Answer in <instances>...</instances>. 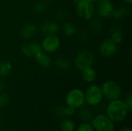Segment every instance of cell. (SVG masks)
<instances>
[{
    "instance_id": "cell-1",
    "label": "cell",
    "mask_w": 132,
    "mask_h": 131,
    "mask_svg": "<svg viewBox=\"0 0 132 131\" xmlns=\"http://www.w3.org/2000/svg\"><path fill=\"white\" fill-rule=\"evenodd\" d=\"M128 110L129 109L125 101L118 99L111 100L107 109L108 117L113 122L121 123L126 118Z\"/></svg>"
},
{
    "instance_id": "cell-2",
    "label": "cell",
    "mask_w": 132,
    "mask_h": 131,
    "mask_svg": "<svg viewBox=\"0 0 132 131\" xmlns=\"http://www.w3.org/2000/svg\"><path fill=\"white\" fill-rule=\"evenodd\" d=\"M102 93L109 100H114L119 99L121 95V86L114 81L108 80L102 85Z\"/></svg>"
},
{
    "instance_id": "cell-3",
    "label": "cell",
    "mask_w": 132,
    "mask_h": 131,
    "mask_svg": "<svg viewBox=\"0 0 132 131\" xmlns=\"http://www.w3.org/2000/svg\"><path fill=\"white\" fill-rule=\"evenodd\" d=\"M77 12L81 19H90L94 13V2L91 0H79L77 2Z\"/></svg>"
},
{
    "instance_id": "cell-4",
    "label": "cell",
    "mask_w": 132,
    "mask_h": 131,
    "mask_svg": "<svg viewBox=\"0 0 132 131\" xmlns=\"http://www.w3.org/2000/svg\"><path fill=\"white\" fill-rule=\"evenodd\" d=\"M91 126L97 131H113L114 128V122L108 116L103 114L93 118Z\"/></svg>"
},
{
    "instance_id": "cell-5",
    "label": "cell",
    "mask_w": 132,
    "mask_h": 131,
    "mask_svg": "<svg viewBox=\"0 0 132 131\" xmlns=\"http://www.w3.org/2000/svg\"><path fill=\"white\" fill-rule=\"evenodd\" d=\"M75 66L80 70L91 67L94 63V55L89 50H83L80 52L75 58Z\"/></svg>"
},
{
    "instance_id": "cell-6",
    "label": "cell",
    "mask_w": 132,
    "mask_h": 131,
    "mask_svg": "<svg viewBox=\"0 0 132 131\" xmlns=\"http://www.w3.org/2000/svg\"><path fill=\"white\" fill-rule=\"evenodd\" d=\"M84 93L79 89H73L70 90L66 97V103L67 106L72 107L75 109L80 107L84 103Z\"/></svg>"
},
{
    "instance_id": "cell-7",
    "label": "cell",
    "mask_w": 132,
    "mask_h": 131,
    "mask_svg": "<svg viewBox=\"0 0 132 131\" xmlns=\"http://www.w3.org/2000/svg\"><path fill=\"white\" fill-rule=\"evenodd\" d=\"M84 96L85 100L89 105L96 106L101 103L103 97V93L101 87L97 85H92L87 88Z\"/></svg>"
},
{
    "instance_id": "cell-8",
    "label": "cell",
    "mask_w": 132,
    "mask_h": 131,
    "mask_svg": "<svg viewBox=\"0 0 132 131\" xmlns=\"http://www.w3.org/2000/svg\"><path fill=\"white\" fill-rule=\"evenodd\" d=\"M60 46V39L55 36H46L42 42V49L45 53H55Z\"/></svg>"
},
{
    "instance_id": "cell-9",
    "label": "cell",
    "mask_w": 132,
    "mask_h": 131,
    "mask_svg": "<svg viewBox=\"0 0 132 131\" xmlns=\"http://www.w3.org/2000/svg\"><path fill=\"white\" fill-rule=\"evenodd\" d=\"M97 13L102 18H109L112 16L114 7L110 0H100L97 5Z\"/></svg>"
},
{
    "instance_id": "cell-10",
    "label": "cell",
    "mask_w": 132,
    "mask_h": 131,
    "mask_svg": "<svg viewBox=\"0 0 132 131\" xmlns=\"http://www.w3.org/2000/svg\"><path fill=\"white\" fill-rule=\"evenodd\" d=\"M118 50V44L111 39H105L100 46L99 51L102 56L109 58L114 56Z\"/></svg>"
},
{
    "instance_id": "cell-11",
    "label": "cell",
    "mask_w": 132,
    "mask_h": 131,
    "mask_svg": "<svg viewBox=\"0 0 132 131\" xmlns=\"http://www.w3.org/2000/svg\"><path fill=\"white\" fill-rule=\"evenodd\" d=\"M42 33L45 36H55L60 31V26L57 22L54 21H46L42 23L40 26Z\"/></svg>"
},
{
    "instance_id": "cell-12",
    "label": "cell",
    "mask_w": 132,
    "mask_h": 131,
    "mask_svg": "<svg viewBox=\"0 0 132 131\" xmlns=\"http://www.w3.org/2000/svg\"><path fill=\"white\" fill-rule=\"evenodd\" d=\"M41 50H42L41 46L39 43L34 42L26 43L22 47V53L29 58L34 57Z\"/></svg>"
},
{
    "instance_id": "cell-13",
    "label": "cell",
    "mask_w": 132,
    "mask_h": 131,
    "mask_svg": "<svg viewBox=\"0 0 132 131\" xmlns=\"http://www.w3.org/2000/svg\"><path fill=\"white\" fill-rule=\"evenodd\" d=\"M37 29L35 24H26L20 31V36L23 39H30L36 33Z\"/></svg>"
},
{
    "instance_id": "cell-14",
    "label": "cell",
    "mask_w": 132,
    "mask_h": 131,
    "mask_svg": "<svg viewBox=\"0 0 132 131\" xmlns=\"http://www.w3.org/2000/svg\"><path fill=\"white\" fill-rule=\"evenodd\" d=\"M34 59H36V61L43 67L47 69L51 65V58L50 56L46 54V53L43 52V50H41L40 52H39L35 56Z\"/></svg>"
},
{
    "instance_id": "cell-15",
    "label": "cell",
    "mask_w": 132,
    "mask_h": 131,
    "mask_svg": "<svg viewBox=\"0 0 132 131\" xmlns=\"http://www.w3.org/2000/svg\"><path fill=\"white\" fill-rule=\"evenodd\" d=\"M97 76V73L94 69L91 67H88L82 70V77L84 81L87 83H92Z\"/></svg>"
},
{
    "instance_id": "cell-16",
    "label": "cell",
    "mask_w": 132,
    "mask_h": 131,
    "mask_svg": "<svg viewBox=\"0 0 132 131\" xmlns=\"http://www.w3.org/2000/svg\"><path fill=\"white\" fill-rule=\"evenodd\" d=\"M12 70V65L9 61L0 62V76L6 77L10 75Z\"/></svg>"
},
{
    "instance_id": "cell-17",
    "label": "cell",
    "mask_w": 132,
    "mask_h": 131,
    "mask_svg": "<svg viewBox=\"0 0 132 131\" xmlns=\"http://www.w3.org/2000/svg\"><path fill=\"white\" fill-rule=\"evenodd\" d=\"M111 39L115 43H120L123 39V33L119 27H114L111 31Z\"/></svg>"
},
{
    "instance_id": "cell-18",
    "label": "cell",
    "mask_w": 132,
    "mask_h": 131,
    "mask_svg": "<svg viewBox=\"0 0 132 131\" xmlns=\"http://www.w3.org/2000/svg\"><path fill=\"white\" fill-rule=\"evenodd\" d=\"M63 30L65 35L68 36H72L77 33V27L74 24L70 22H67L63 25Z\"/></svg>"
},
{
    "instance_id": "cell-19",
    "label": "cell",
    "mask_w": 132,
    "mask_h": 131,
    "mask_svg": "<svg viewBox=\"0 0 132 131\" xmlns=\"http://www.w3.org/2000/svg\"><path fill=\"white\" fill-rule=\"evenodd\" d=\"M55 66L61 70H67L70 67V63L68 59L64 58H60L56 60Z\"/></svg>"
},
{
    "instance_id": "cell-20",
    "label": "cell",
    "mask_w": 132,
    "mask_h": 131,
    "mask_svg": "<svg viewBox=\"0 0 132 131\" xmlns=\"http://www.w3.org/2000/svg\"><path fill=\"white\" fill-rule=\"evenodd\" d=\"M75 124L71 120H63L60 124L61 131H74Z\"/></svg>"
},
{
    "instance_id": "cell-21",
    "label": "cell",
    "mask_w": 132,
    "mask_h": 131,
    "mask_svg": "<svg viewBox=\"0 0 132 131\" xmlns=\"http://www.w3.org/2000/svg\"><path fill=\"white\" fill-rule=\"evenodd\" d=\"M89 28L93 33H99L102 29V22L99 19H94L90 22Z\"/></svg>"
},
{
    "instance_id": "cell-22",
    "label": "cell",
    "mask_w": 132,
    "mask_h": 131,
    "mask_svg": "<svg viewBox=\"0 0 132 131\" xmlns=\"http://www.w3.org/2000/svg\"><path fill=\"white\" fill-rule=\"evenodd\" d=\"M79 116H80V120L84 121L85 123H87V122L92 120V119H93L92 112L90 110H87V109H82L80 111Z\"/></svg>"
},
{
    "instance_id": "cell-23",
    "label": "cell",
    "mask_w": 132,
    "mask_h": 131,
    "mask_svg": "<svg viewBox=\"0 0 132 131\" xmlns=\"http://www.w3.org/2000/svg\"><path fill=\"white\" fill-rule=\"evenodd\" d=\"M46 3L44 1H39L37 2L34 6H33V10L36 14H43L46 10Z\"/></svg>"
},
{
    "instance_id": "cell-24",
    "label": "cell",
    "mask_w": 132,
    "mask_h": 131,
    "mask_svg": "<svg viewBox=\"0 0 132 131\" xmlns=\"http://www.w3.org/2000/svg\"><path fill=\"white\" fill-rule=\"evenodd\" d=\"M9 102V97L6 93H0V108L5 107Z\"/></svg>"
},
{
    "instance_id": "cell-25",
    "label": "cell",
    "mask_w": 132,
    "mask_h": 131,
    "mask_svg": "<svg viewBox=\"0 0 132 131\" xmlns=\"http://www.w3.org/2000/svg\"><path fill=\"white\" fill-rule=\"evenodd\" d=\"M77 131H94V128L88 123H84L79 126Z\"/></svg>"
},
{
    "instance_id": "cell-26",
    "label": "cell",
    "mask_w": 132,
    "mask_h": 131,
    "mask_svg": "<svg viewBox=\"0 0 132 131\" xmlns=\"http://www.w3.org/2000/svg\"><path fill=\"white\" fill-rule=\"evenodd\" d=\"M112 16L115 19H121L122 17H124V15L121 12V8H118V9H114L113 11V13H112Z\"/></svg>"
},
{
    "instance_id": "cell-27",
    "label": "cell",
    "mask_w": 132,
    "mask_h": 131,
    "mask_svg": "<svg viewBox=\"0 0 132 131\" xmlns=\"http://www.w3.org/2000/svg\"><path fill=\"white\" fill-rule=\"evenodd\" d=\"M64 113H65V116H73L75 113V108L67 106V107H64Z\"/></svg>"
},
{
    "instance_id": "cell-28",
    "label": "cell",
    "mask_w": 132,
    "mask_h": 131,
    "mask_svg": "<svg viewBox=\"0 0 132 131\" xmlns=\"http://www.w3.org/2000/svg\"><path fill=\"white\" fill-rule=\"evenodd\" d=\"M125 103L128 106L129 110H131L132 108V95L131 93H129L127 97H126V100H125Z\"/></svg>"
},
{
    "instance_id": "cell-29",
    "label": "cell",
    "mask_w": 132,
    "mask_h": 131,
    "mask_svg": "<svg viewBox=\"0 0 132 131\" xmlns=\"http://www.w3.org/2000/svg\"><path fill=\"white\" fill-rule=\"evenodd\" d=\"M56 114L59 117H64L65 116V113H64V107H58L56 110Z\"/></svg>"
},
{
    "instance_id": "cell-30",
    "label": "cell",
    "mask_w": 132,
    "mask_h": 131,
    "mask_svg": "<svg viewBox=\"0 0 132 131\" xmlns=\"http://www.w3.org/2000/svg\"><path fill=\"white\" fill-rule=\"evenodd\" d=\"M56 15H57V18L60 19V20H62L66 15V12L64 11H63V10H60L59 12H57Z\"/></svg>"
},
{
    "instance_id": "cell-31",
    "label": "cell",
    "mask_w": 132,
    "mask_h": 131,
    "mask_svg": "<svg viewBox=\"0 0 132 131\" xmlns=\"http://www.w3.org/2000/svg\"><path fill=\"white\" fill-rule=\"evenodd\" d=\"M4 88H5V83L2 80H0V91H2Z\"/></svg>"
},
{
    "instance_id": "cell-32",
    "label": "cell",
    "mask_w": 132,
    "mask_h": 131,
    "mask_svg": "<svg viewBox=\"0 0 132 131\" xmlns=\"http://www.w3.org/2000/svg\"><path fill=\"white\" fill-rule=\"evenodd\" d=\"M121 131H132L131 128V127H124Z\"/></svg>"
},
{
    "instance_id": "cell-33",
    "label": "cell",
    "mask_w": 132,
    "mask_h": 131,
    "mask_svg": "<svg viewBox=\"0 0 132 131\" xmlns=\"http://www.w3.org/2000/svg\"><path fill=\"white\" fill-rule=\"evenodd\" d=\"M126 3H128V4H131L132 0H124Z\"/></svg>"
},
{
    "instance_id": "cell-34",
    "label": "cell",
    "mask_w": 132,
    "mask_h": 131,
    "mask_svg": "<svg viewBox=\"0 0 132 131\" xmlns=\"http://www.w3.org/2000/svg\"><path fill=\"white\" fill-rule=\"evenodd\" d=\"M2 114L0 113V123L2 122Z\"/></svg>"
},
{
    "instance_id": "cell-35",
    "label": "cell",
    "mask_w": 132,
    "mask_h": 131,
    "mask_svg": "<svg viewBox=\"0 0 132 131\" xmlns=\"http://www.w3.org/2000/svg\"><path fill=\"white\" fill-rule=\"evenodd\" d=\"M93 2H99L100 0H91Z\"/></svg>"
},
{
    "instance_id": "cell-36",
    "label": "cell",
    "mask_w": 132,
    "mask_h": 131,
    "mask_svg": "<svg viewBox=\"0 0 132 131\" xmlns=\"http://www.w3.org/2000/svg\"><path fill=\"white\" fill-rule=\"evenodd\" d=\"M78 1H79V0H75V2H77Z\"/></svg>"
},
{
    "instance_id": "cell-37",
    "label": "cell",
    "mask_w": 132,
    "mask_h": 131,
    "mask_svg": "<svg viewBox=\"0 0 132 131\" xmlns=\"http://www.w3.org/2000/svg\"><path fill=\"white\" fill-rule=\"evenodd\" d=\"M46 1H53V0H46Z\"/></svg>"
}]
</instances>
